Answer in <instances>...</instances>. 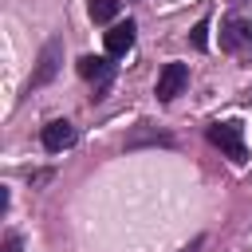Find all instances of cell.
I'll list each match as a JSON object with an SVG mask.
<instances>
[{
    "instance_id": "1",
    "label": "cell",
    "mask_w": 252,
    "mask_h": 252,
    "mask_svg": "<svg viewBox=\"0 0 252 252\" xmlns=\"http://www.w3.org/2000/svg\"><path fill=\"white\" fill-rule=\"evenodd\" d=\"M209 142H213L228 161H236V165L248 161V146H244V130H240V122H217V126H209Z\"/></svg>"
},
{
    "instance_id": "2",
    "label": "cell",
    "mask_w": 252,
    "mask_h": 252,
    "mask_svg": "<svg viewBox=\"0 0 252 252\" xmlns=\"http://www.w3.org/2000/svg\"><path fill=\"white\" fill-rule=\"evenodd\" d=\"M59 63H63V39H59V35H51V39L43 43L39 59H35V71H32V79H28V91L47 87V83L59 75Z\"/></svg>"
},
{
    "instance_id": "3",
    "label": "cell",
    "mask_w": 252,
    "mask_h": 252,
    "mask_svg": "<svg viewBox=\"0 0 252 252\" xmlns=\"http://www.w3.org/2000/svg\"><path fill=\"white\" fill-rule=\"evenodd\" d=\"M220 47L236 55L240 63H252V24L248 20H224L220 28Z\"/></svg>"
},
{
    "instance_id": "4",
    "label": "cell",
    "mask_w": 252,
    "mask_h": 252,
    "mask_svg": "<svg viewBox=\"0 0 252 252\" xmlns=\"http://www.w3.org/2000/svg\"><path fill=\"white\" fill-rule=\"evenodd\" d=\"M114 55H83L79 59V75L87 79V83H94V94L91 98H102L106 94V87H110V79H114V63H110Z\"/></svg>"
},
{
    "instance_id": "5",
    "label": "cell",
    "mask_w": 252,
    "mask_h": 252,
    "mask_svg": "<svg viewBox=\"0 0 252 252\" xmlns=\"http://www.w3.org/2000/svg\"><path fill=\"white\" fill-rule=\"evenodd\" d=\"M185 83H189V67H185V63H165V67H161V75H158L154 94H158L161 102H173V98L185 91Z\"/></svg>"
},
{
    "instance_id": "6",
    "label": "cell",
    "mask_w": 252,
    "mask_h": 252,
    "mask_svg": "<svg viewBox=\"0 0 252 252\" xmlns=\"http://www.w3.org/2000/svg\"><path fill=\"white\" fill-rule=\"evenodd\" d=\"M43 150H51V154H63V150H71L75 146V126L67 122V118H55V122H47L43 126Z\"/></svg>"
},
{
    "instance_id": "7",
    "label": "cell",
    "mask_w": 252,
    "mask_h": 252,
    "mask_svg": "<svg viewBox=\"0 0 252 252\" xmlns=\"http://www.w3.org/2000/svg\"><path fill=\"white\" fill-rule=\"evenodd\" d=\"M126 146H130V150H138V146H173V138H169L165 130L150 126V122H142V126H134V134L126 138Z\"/></svg>"
},
{
    "instance_id": "8",
    "label": "cell",
    "mask_w": 252,
    "mask_h": 252,
    "mask_svg": "<svg viewBox=\"0 0 252 252\" xmlns=\"http://www.w3.org/2000/svg\"><path fill=\"white\" fill-rule=\"evenodd\" d=\"M134 47V24L126 20V24H114L110 32H106V55H126Z\"/></svg>"
},
{
    "instance_id": "9",
    "label": "cell",
    "mask_w": 252,
    "mask_h": 252,
    "mask_svg": "<svg viewBox=\"0 0 252 252\" xmlns=\"http://www.w3.org/2000/svg\"><path fill=\"white\" fill-rule=\"evenodd\" d=\"M87 12H91V20H94V24H106V20H114L118 0H87Z\"/></svg>"
},
{
    "instance_id": "10",
    "label": "cell",
    "mask_w": 252,
    "mask_h": 252,
    "mask_svg": "<svg viewBox=\"0 0 252 252\" xmlns=\"http://www.w3.org/2000/svg\"><path fill=\"white\" fill-rule=\"evenodd\" d=\"M189 39H193V47H197V51H205V47H209V24L201 20V24L189 32Z\"/></svg>"
},
{
    "instance_id": "11",
    "label": "cell",
    "mask_w": 252,
    "mask_h": 252,
    "mask_svg": "<svg viewBox=\"0 0 252 252\" xmlns=\"http://www.w3.org/2000/svg\"><path fill=\"white\" fill-rule=\"evenodd\" d=\"M4 252H24V240H20L16 232H8V236H4Z\"/></svg>"
},
{
    "instance_id": "12",
    "label": "cell",
    "mask_w": 252,
    "mask_h": 252,
    "mask_svg": "<svg viewBox=\"0 0 252 252\" xmlns=\"http://www.w3.org/2000/svg\"><path fill=\"white\" fill-rule=\"evenodd\" d=\"M197 248H201V240H193V244H189V248H185V252H197Z\"/></svg>"
}]
</instances>
